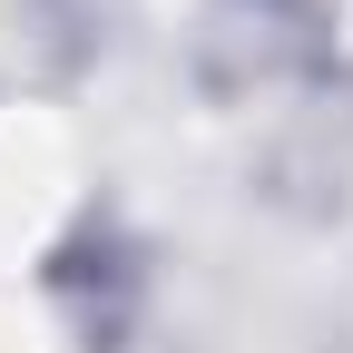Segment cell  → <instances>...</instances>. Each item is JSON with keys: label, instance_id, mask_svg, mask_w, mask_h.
Masks as SVG:
<instances>
[{"label": "cell", "instance_id": "cell-2", "mask_svg": "<svg viewBox=\"0 0 353 353\" xmlns=\"http://www.w3.org/2000/svg\"><path fill=\"white\" fill-rule=\"evenodd\" d=\"M50 304L79 353H148V324H157V255L138 245L118 206H88L79 226L50 245Z\"/></svg>", "mask_w": 353, "mask_h": 353}, {"label": "cell", "instance_id": "cell-1", "mask_svg": "<svg viewBox=\"0 0 353 353\" xmlns=\"http://www.w3.org/2000/svg\"><path fill=\"white\" fill-rule=\"evenodd\" d=\"M187 69L216 108L314 88V79H334V20H324V0H206L187 30Z\"/></svg>", "mask_w": 353, "mask_h": 353}, {"label": "cell", "instance_id": "cell-3", "mask_svg": "<svg viewBox=\"0 0 353 353\" xmlns=\"http://www.w3.org/2000/svg\"><path fill=\"white\" fill-rule=\"evenodd\" d=\"M108 20L118 0H30V39L50 50V69H88L108 50Z\"/></svg>", "mask_w": 353, "mask_h": 353}]
</instances>
